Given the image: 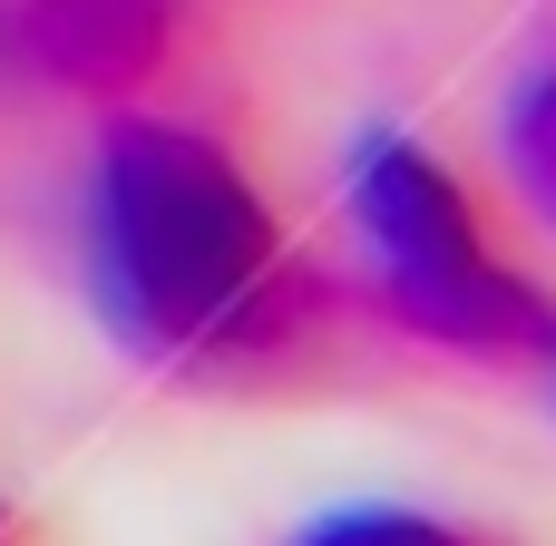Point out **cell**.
I'll return each instance as SVG.
<instances>
[{"label": "cell", "instance_id": "6da1fadb", "mask_svg": "<svg viewBox=\"0 0 556 546\" xmlns=\"http://www.w3.org/2000/svg\"><path fill=\"white\" fill-rule=\"evenodd\" d=\"M78 274L98 332L195 391H264L332 352L342 293L293 244L264 176L195 117L108 107L78 176Z\"/></svg>", "mask_w": 556, "mask_h": 546}, {"label": "cell", "instance_id": "7a4b0ae2", "mask_svg": "<svg viewBox=\"0 0 556 546\" xmlns=\"http://www.w3.org/2000/svg\"><path fill=\"white\" fill-rule=\"evenodd\" d=\"M342 225L362 254V293L410 342L489 371H538L556 352V293L498 244L489 205L430 137L362 127L342 156Z\"/></svg>", "mask_w": 556, "mask_h": 546}, {"label": "cell", "instance_id": "3957f363", "mask_svg": "<svg viewBox=\"0 0 556 546\" xmlns=\"http://www.w3.org/2000/svg\"><path fill=\"white\" fill-rule=\"evenodd\" d=\"M10 49L49 88L137 107L186 49V0H10Z\"/></svg>", "mask_w": 556, "mask_h": 546}, {"label": "cell", "instance_id": "277c9868", "mask_svg": "<svg viewBox=\"0 0 556 546\" xmlns=\"http://www.w3.org/2000/svg\"><path fill=\"white\" fill-rule=\"evenodd\" d=\"M498 176H508V195L556 234V49L528 59L508 78V98H498Z\"/></svg>", "mask_w": 556, "mask_h": 546}, {"label": "cell", "instance_id": "5b68a950", "mask_svg": "<svg viewBox=\"0 0 556 546\" xmlns=\"http://www.w3.org/2000/svg\"><path fill=\"white\" fill-rule=\"evenodd\" d=\"M283 546H498V537H479L469 518H440V508L352 498V508H323V518H303Z\"/></svg>", "mask_w": 556, "mask_h": 546}, {"label": "cell", "instance_id": "8992f818", "mask_svg": "<svg viewBox=\"0 0 556 546\" xmlns=\"http://www.w3.org/2000/svg\"><path fill=\"white\" fill-rule=\"evenodd\" d=\"M0 546H29V537H20V518H10V508H0Z\"/></svg>", "mask_w": 556, "mask_h": 546}, {"label": "cell", "instance_id": "52a82bcc", "mask_svg": "<svg viewBox=\"0 0 556 546\" xmlns=\"http://www.w3.org/2000/svg\"><path fill=\"white\" fill-rule=\"evenodd\" d=\"M538 381H547V401H556V352H547V361H538Z\"/></svg>", "mask_w": 556, "mask_h": 546}]
</instances>
